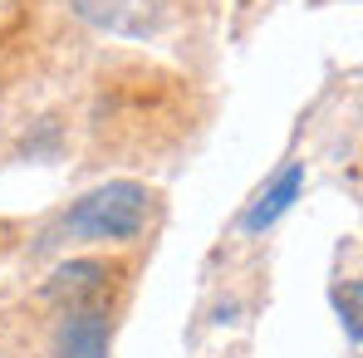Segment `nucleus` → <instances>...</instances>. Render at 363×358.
<instances>
[{"label": "nucleus", "instance_id": "1", "mask_svg": "<svg viewBox=\"0 0 363 358\" xmlns=\"http://www.w3.org/2000/svg\"><path fill=\"white\" fill-rule=\"evenodd\" d=\"M147 206H152V191L143 181H104L94 186L89 196H79L69 211L60 216L55 236L69 240H133L147 226Z\"/></svg>", "mask_w": 363, "mask_h": 358}, {"label": "nucleus", "instance_id": "2", "mask_svg": "<svg viewBox=\"0 0 363 358\" xmlns=\"http://www.w3.org/2000/svg\"><path fill=\"white\" fill-rule=\"evenodd\" d=\"M74 15L89 20L104 35H123V40H147L162 30L167 20V0H74Z\"/></svg>", "mask_w": 363, "mask_h": 358}, {"label": "nucleus", "instance_id": "3", "mask_svg": "<svg viewBox=\"0 0 363 358\" xmlns=\"http://www.w3.org/2000/svg\"><path fill=\"white\" fill-rule=\"evenodd\" d=\"M108 285H113V270L104 260H64L60 270L45 280L40 299H50L60 309H89V304H104Z\"/></svg>", "mask_w": 363, "mask_h": 358}, {"label": "nucleus", "instance_id": "4", "mask_svg": "<svg viewBox=\"0 0 363 358\" xmlns=\"http://www.w3.org/2000/svg\"><path fill=\"white\" fill-rule=\"evenodd\" d=\"M108 309L89 304V309H64L60 339H55V358H108Z\"/></svg>", "mask_w": 363, "mask_h": 358}, {"label": "nucleus", "instance_id": "5", "mask_svg": "<svg viewBox=\"0 0 363 358\" xmlns=\"http://www.w3.org/2000/svg\"><path fill=\"white\" fill-rule=\"evenodd\" d=\"M300 191H304V162H285V167L275 172V181L260 186V196L245 206L241 231H265V226H275V221L300 201Z\"/></svg>", "mask_w": 363, "mask_h": 358}, {"label": "nucleus", "instance_id": "6", "mask_svg": "<svg viewBox=\"0 0 363 358\" xmlns=\"http://www.w3.org/2000/svg\"><path fill=\"white\" fill-rule=\"evenodd\" d=\"M334 309H339V319H344V329H349V349L359 354V344H363V329H359V319H363V285H359V280H344V285L334 290Z\"/></svg>", "mask_w": 363, "mask_h": 358}]
</instances>
